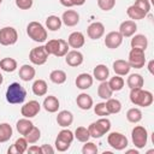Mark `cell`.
Listing matches in <instances>:
<instances>
[{"label":"cell","instance_id":"obj_1","mask_svg":"<svg viewBox=\"0 0 154 154\" xmlns=\"http://www.w3.org/2000/svg\"><path fill=\"white\" fill-rule=\"evenodd\" d=\"M130 101L135 106L148 107L153 103V94L149 90H143L142 88H132L130 90Z\"/></svg>","mask_w":154,"mask_h":154},{"label":"cell","instance_id":"obj_2","mask_svg":"<svg viewBox=\"0 0 154 154\" xmlns=\"http://www.w3.org/2000/svg\"><path fill=\"white\" fill-rule=\"evenodd\" d=\"M25 97H26V90L19 83L13 82L7 87V89H6V100H7V102H10L12 105L23 103Z\"/></svg>","mask_w":154,"mask_h":154},{"label":"cell","instance_id":"obj_3","mask_svg":"<svg viewBox=\"0 0 154 154\" xmlns=\"http://www.w3.org/2000/svg\"><path fill=\"white\" fill-rule=\"evenodd\" d=\"M109 130H111V120L106 117H101L100 119H97L96 122L91 123L88 126L89 135L93 138H101Z\"/></svg>","mask_w":154,"mask_h":154},{"label":"cell","instance_id":"obj_4","mask_svg":"<svg viewBox=\"0 0 154 154\" xmlns=\"http://www.w3.org/2000/svg\"><path fill=\"white\" fill-rule=\"evenodd\" d=\"M45 48L48 53V55H54V57H65L66 53L69 52V43L67 41L63 38H55V40H49L46 42Z\"/></svg>","mask_w":154,"mask_h":154},{"label":"cell","instance_id":"obj_5","mask_svg":"<svg viewBox=\"0 0 154 154\" xmlns=\"http://www.w3.org/2000/svg\"><path fill=\"white\" fill-rule=\"evenodd\" d=\"M28 36L35 42H45L47 40V30L38 22H30L26 26Z\"/></svg>","mask_w":154,"mask_h":154},{"label":"cell","instance_id":"obj_6","mask_svg":"<svg viewBox=\"0 0 154 154\" xmlns=\"http://www.w3.org/2000/svg\"><path fill=\"white\" fill-rule=\"evenodd\" d=\"M131 140L134 146L137 149H142L146 147L147 141H148V131L144 126L142 125H137L132 129L131 131Z\"/></svg>","mask_w":154,"mask_h":154},{"label":"cell","instance_id":"obj_7","mask_svg":"<svg viewBox=\"0 0 154 154\" xmlns=\"http://www.w3.org/2000/svg\"><path fill=\"white\" fill-rule=\"evenodd\" d=\"M18 40V32L13 26H4L0 29V45L12 46Z\"/></svg>","mask_w":154,"mask_h":154},{"label":"cell","instance_id":"obj_8","mask_svg":"<svg viewBox=\"0 0 154 154\" xmlns=\"http://www.w3.org/2000/svg\"><path fill=\"white\" fill-rule=\"evenodd\" d=\"M128 63L134 69H142L144 66V64H146L144 51H142L140 48H131V51L129 52Z\"/></svg>","mask_w":154,"mask_h":154},{"label":"cell","instance_id":"obj_9","mask_svg":"<svg viewBox=\"0 0 154 154\" xmlns=\"http://www.w3.org/2000/svg\"><path fill=\"white\" fill-rule=\"evenodd\" d=\"M107 143L116 150H123L128 147L129 142L125 135L120 134V132H111L107 136Z\"/></svg>","mask_w":154,"mask_h":154},{"label":"cell","instance_id":"obj_10","mask_svg":"<svg viewBox=\"0 0 154 154\" xmlns=\"http://www.w3.org/2000/svg\"><path fill=\"white\" fill-rule=\"evenodd\" d=\"M48 57L49 55H48L45 46L35 47L29 53V60L34 65H43V64H46V61L48 60Z\"/></svg>","mask_w":154,"mask_h":154},{"label":"cell","instance_id":"obj_11","mask_svg":"<svg viewBox=\"0 0 154 154\" xmlns=\"http://www.w3.org/2000/svg\"><path fill=\"white\" fill-rule=\"evenodd\" d=\"M40 109H41L40 102L36 101V100H30L29 102H26V103H24V105L22 106L20 113H22V116H23L24 118H29V119H30V118L36 117V116L38 114Z\"/></svg>","mask_w":154,"mask_h":154},{"label":"cell","instance_id":"obj_12","mask_svg":"<svg viewBox=\"0 0 154 154\" xmlns=\"http://www.w3.org/2000/svg\"><path fill=\"white\" fill-rule=\"evenodd\" d=\"M123 38L119 31H109L105 37V46L109 49H116L123 43Z\"/></svg>","mask_w":154,"mask_h":154},{"label":"cell","instance_id":"obj_13","mask_svg":"<svg viewBox=\"0 0 154 154\" xmlns=\"http://www.w3.org/2000/svg\"><path fill=\"white\" fill-rule=\"evenodd\" d=\"M103 34H105V25L101 22H93L87 29V35L91 40H99L103 36Z\"/></svg>","mask_w":154,"mask_h":154},{"label":"cell","instance_id":"obj_14","mask_svg":"<svg viewBox=\"0 0 154 154\" xmlns=\"http://www.w3.org/2000/svg\"><path fill=\"white\" fill-rule=\"evenodd\" d=\"M84 58H83V54L78 51V49H72V51H69L65 55V61L69 66L71 67H77L79 65H82Z\"/></svg>","mask_w":154,"mask_h":154},{"label":"cell","instance_id":"obj_15","mask_svg":"<svg viewBox=\"0 0 154 154\" xmlns=\"http://www.w3.org/2000/svg\"><path fill=\"white\" fill-rule=\"evenodd\" d=\"M137 30V24L135 23V20H124L120 23L119 25V32L123 37H131L132 35H135Z\"/></svg>","mask_w":154,"mask_h":154},{"label":"cell","instance_id":"obj_16","mask_svg":"<svg viewBox=\"0 0 154 154\" xmlns=\"http://www.w3.org/2000/svg\"><path fill=\"white\" fill-rule=\"evenodd\" d=\"M67 43H69V47H71L73 49H78V48L84 46L85 37H84V35L81 31H73V32H71L69 35Z\"/></svg>","mask_w":154,"mask_h":154},{"label":"cell","instance_id":"obj_17","mask_svg":"<svg viewBox=\"0 0 154 154\" xmlns=\"http://www.w3.org/2000/svg\"><path fill=\"white\" fill-rule=\"evenodd\" d=\"M93 82H94V77L91 75H89V73H85V72L79 73L77 76V78H76V81H75L76 87L78 89H81V90L89 89L93 85Z\"/></svg>","mask_w":154,"mask_h":154},{"label":"cell","instance_id":"obj_18","mask_svg":"<svg viewBox=\"0 0 154 154\" xmlns=\"http://www.w3.org/2000/svg\"><path fill=\"white\" fill-rule=\"evenodd\" d=\"M61 22L66 26H75L79 22V14L75 10H66L61 16Z\"/></svg>","mask_w":154,"mask_h":154},{"label":"cell","instance_id":"obj_19","mask_svg":"<svg viewBox=\"0 0 154 154\" xmlns=\"http://www.w3.org/2000/svg\"><path fill=\"white\" fill-rule=\"evenodd\" d=\"M76 103L77 106L83 109V111H88L93 106H94V101H93V97L87 94V93H81L79 95H77L76 97Z\"/></svg>","mask_w":154,"mask_h":154},{"label":"cell","instance_id":"obj_20","mask_svg":"<svg viewBox=\"0 0 154 154\" xmlns=\"http://www.w3.org/2000/svg\"><path fill=\"white\" fill-rule=\"evenodd\" d=\"M42 106H43V108H45L47 112H49V113H55V112H58V109H59V107H60V103H59V100H58L57 96H54V95H48V96L45 97V100H43V102H42Z\"/></svg>","mask_w":154,"mask_h":154},{"label":"cell","instance_id":"obj_21","mask_svg":"<svg viewBox=\"0 0 154 154\" xmlns=\"http://www.w3.org/2000/svg\"><path fill=\"white\" fill-rule=\"evenodd\" d=\"M112 67H113L114 73L118 75V76H126V75L130 72V69H131V66H130V64L128 63V60H123V59L116 60V61L113 63Z\"/></svg>","mask_w":154,"mask_h":154},{"label":"cell","instance_id":"obj_22","mask_svg":"<svg viewBox=\"0 0 154 154\" xmlns=\"http://www.w3.org/2000/svg\"><path fill=\"white\" fill-rule=\"evenodd\" d=\"M19 78L24 82H29L31 79H34L35 75H36V71H35V67H32L31 65L29 64H24L19 67Z\"/></svg>","mask_w":154,"mask_h":154},{"label":"cell","instance_id":"obj_23","mask_svg":"<svg viewBox=\"0 0 154 154\" xmlns=\"http://www.w3.org/2000/svg\"><path fill=\"white\" fill-rule=\"evenodd\" d=\"M73 122V114L67 111V109H64V111H60L57 116V123L59 126L61 128H67L72 124Z\"/></svg>","mask_w":154,"mask_h":154},{"label":"cell","instance_id":"obj_24","mask_svg":"<svg viewBox=\"0 0 154 154\" xmlns=\"http://www.w3.org/2000/svg\"><path fill=\"white\" fill-rule=\"evenodd\" d=\"M109 76V70L106 65L103 64H99L94 67L93 70V77L96 79V81H100V82H103V81H107Z\"/></svg>","mask_w":154,"mask_h":154},{"label":"cell","instance_id":"obj_25","mask_svg":"<svg viewBox=\"0 0 154 154\" xmlns=\"http://www.w3.org/2000/svg\"><path fill=\"white\" fill-rule=\"evenodd\" d=\"M130 45H131V48H140L142 51H146L148 47V38L142 34L132 35Z\"/></svg>","mask_w":154,"mask_h":154},{"label":"cell","instance_id":"obj_26","mask_svg":"<svg viewBox=\"0 0 154 154\" xmlns=\"http://www.w3.org/2000/svg\"><path fill=\"white\" fill-rule=\"evenodd\" d=\"M32 126H34V124H32V122L29 118H22L16 124L17 131L19 132V135H23V136H25L32 129Z\"/></svg>","mask_w":154,"mask_h":154},{"label":"cell","instance_id":"obj_27","mask_svg":"<svg viewBox=\"0 0 154 154\" xmlns=\"http://www.w3.org/2000/svg\"><path fill=\"white\" fill-rule=\"evenodd\" d=\"M63 25V22H61V18H59L58 16H48L46 18V28L51 31H58Z\"/></svg>","mask_w":154,"mask_h":154},{"label":"cell","instance_id":"obj_28","mask_svg":"<svg viewBox=\"0 0 154 154\" xmlns=\"http://www.w3.org/2000/svg\"><path fill=\"white\" fill-rule=\"evenodd\" d=\"M31 88H32V93L36 96H45L48 90V85H47L46 81H43V79H36L32 83Z\"/></svg>","mask_w":154,"mask_h":154},{"label":"cell","instance_id":"obj_29","mask_svg":"<svg viewBox=\"0 0 154 154\" xmlns=\"http://www.w3.org/2000/svg\"><path fill=\"white\" fill-rule=\"evenodd\" d=\"M126 84L130 89L132 88H142L144 84V79L140 73H131L128 79H126Z\"/></svg>","mask_w":154,"mask_h":154},{"label":"cell","instance_id":"obj_30","mask_svg":"<svg viewBox=\"0 0 154 154\" xmlns=\"http://www.w3.org/2000/svg\"><path fill=\"white\" fill-rule=\"evenodd\" d=\"M126 14L129 16V18H130L131 20H140V19H143V18L147 16L146 12H143L141 8H138V7L135 6V5H131V6L128 7Z\"/></svg>","mask_w":154,"mask_h":154},{"label":"cell","instance_id":"obj_31","mask_svg":"<svg viewBox=\"0 0 154 154\" xmlns=\"http://www.w3.org/2000/svg\"><path fill=\"white\" fill-rule=\"evenodd\" d=\"M13 135L12 126L8 123H1L0 124V143L7 142Z\"/></svg>","mask_w":154,"mask_h":154},{"label":"cell","instance_id":"obj_32","mask_svg":"<svg viewBox=\"0 0 154 154\" xmlns=\"http://www.w3.org/2000/svg\"><path fill=\"white\" fill-rule=\"evenodd\" d=\"M0 70L5 72H13L17 70V61L13 58H4L0 60Z\"/></svg>","mask_w":154,"mask_h":154},{"label":"cell","instance_id":"obj_33","mask_svg":"<svg viewBox=\"0 0 154 154\" xmlns=\"http://www.w3.org/2000/svg\"><path fill=\"white\" fill-rule=\"evenodd\" d=\"M97 95H99V97H101L102 100H107V99L112 97L113 91H112V89L109 88L107 81H103V82L100 83V85L97 87Z\"/></svg>","mask_w":154,"mask_h":154},{"label":"cell","instance_id":"obj_34","mask_svg":"<svg viewBox=\"0 0 154 154\" xmlns=\"http://www.w3.org/2000/svg\"><path fill=\"white\" fill-rule=\"evenodd\" d=\"M106 107H107V111L109 114H117L122 111L120 101L117 99H113V97H109L106 100Z\"/></svg>","mask_w":154,"mask_h":154},{"label":"cell","instance_id":"obj_35","mask_svg":"<svg viewBox=\"0 0 154 154\" xmlns=\"http://www.w3.org/2000/svg\"><path fill=\"white\" fill-rule=\"evenodd\" d=\"M67 76H66V72L63 71V70H53L51 73H49V79L55 83V84H63L65 83Z\"/></svg>","mask_w":154,"mask_h":154},{"label":"cell","instance_id":"obj_36","mask_svg":"<svg viewBox=\"0 0 154 154\" xmlns=\"http://www.w3.org/2000/svg\"><path fill=\"white\" fill-rule=\"evenodd\" d=\"M126 119H128V122H130L132 124H136V123L141 122V119H142V112H141V109L137 108V107H132V108L128 109V112H126Z\"/></svg>","mask_w":154,"mask_h":154},{"label":"cell","instance_id":"obj_37","mask_svg":"<svg viewBox=\"0 0 154 154\" xmlns=\"http://www.w3.org/2000/svg\"><path fill=\"white\" fill-rule=\"evenodd\" d=\"M107 83L112 89V91H119L124 88V79L122 76H118V75H116L114 77H111V79Z\"/></svg>","mask_w":154,"mask_h":154},{"label":"cell","instance_id":"obj_38","mask_svg":"<svg viewBox=\"0 0 154 154\" xmlns=\"http://www.w3.org/2000/svg\"><path fill=\"white\" fill-rule=\"evenodd\" d=\"M73 136H75V138H77V141H79V142H82V143L89 141V138H90L88 128H84V126H78V128L75 130Z\"/></svg>","mask_w":154,"mask_h":154},{"label":"cell","instance_id":"obj_39","mask_svg":"<svg viewBox=\"0 0 154 154\" xmlns=\"http://www.w3.org/2000/svg\"><path fill=\"white\" fill-rule=\"evenodd\" d=\"M25 137V140L28 141V143H30V144H34V143H36L40 138H41V131H40V129L38 128H36L35 125L32 126V129L24 136Z\"/></svg>","mask_w":154,"mask_h":154},{"label":"cell","instance_id":"obj_40","mask_svg":"<svg viewBox=\"0 0 154 154\" xmlns=\"http://www.w3.org/2000/svg\"><path fill=\"white\" fill-rule=\"evenodd\" d=\"M57 137L60 138V140H63V141H65V142H67V143H70V144L72 143V141L75 138L73 132L71 130H69V129H63L61 131H59V134H58Z\"/></svg>","mask_w":154,"mask_h":154},{"label":"cell","instance_id":"obj_41","mask_svg":"<svg viewBox=\"0 0 154 154\" xmlns=\"http://www.w3.org/2000/svg\"><path fill=\"white\" fill-rule=\"evenodd\" d=\"M13 144H14V147L17 148L18 153H19V154H23V153L26 152L29 143H28V141L25 140V137H19V138L16 140V142H14Z\"/></svg>","mask_w":154,"mask_h":154},{"label":"cell","instance_id":"obj_42","mask_svg":"<svg viewBox=\"0 0 154 154\" xmlns=\"http://www.w3.org/2000/svg\"><path fill=\"white\" fill-rule=\"evenodd\" d=\"M94 112L96 116L99 117H106V116H109L108 111H107V107H106V102H99L94 106Z\"/></svg>","mask_w":154,"mask_h":154},{"label":"cell","instance_id":"obj_43","mask_svg":"<svg viewBox=\"0 0 154 154\" xmlns=\"http://www.w3.org/2000/svg\"><path fill=\"white\" fill-rule=\"evenodd\" d=\"M85 144L82 147V153L83 154H96L97 153V146L95 144V143H93V142H89V141H87V142H84Z\"/></svg>","mask_w":154,"mask_h":154},{"label":"cell","instance_id":"obj_44","mask_svg":"<svg viewBox=\"0 0 154 154\" xmlns=\"http://www.w3.org/2000/svg\"><path fill=\"white\" fill-rule=\"evenodd\" d=\"M97 6L102 11H111L116 6V0H97Z\"/></svg>","mask_w":154,"mask_h":154},{"label":"cell","instance_id":"obj_45","mask_svg":"<svg viewBox=\"0 0 154 154\" xmlns=\"http://www.w3.org/2000/svg\"><path fill=\"white\" fill-rule=\"evenodd\" d=\"M134 5L137 6L138 8H141V10H142L143 12H146L147 14H148L149 11H150V2H149V0H136Z\"/></svg>","mask_w":154,"mask_h":154},{"label":"cell","instance_id":"obj_46","mask_svg":"<svg viewBox=\"0 0 154 154\" xmlns=\"http://www.w3.org/2000/svg\"><path fill=\"white\" fill-rule=\"evenodd\" d=\"M54 144H55V149L58 150V152H66L69 148H70V143H67V142H65V141H63V140H60V138H55V142H54Z\"/></svg>","mask_w":154,"mask_h":154},{"label":"cell","instance_id":"obj_47","mask_svg":"<svg viewBox=\"0 0 154 154\" xmlns=\"http://www.w3.org/2000/svg\"><path fill=\"white\" fill-rule=\"evenodd\" d=\"M34 0H16V5L20 10H30Z\"/></svg>","mask_w":154,"mask_h":154},{"label":"cell","instance_id":"obj_48","mask_svg":"<svg viewBox=\"0 0 154 154\" xmlns=\"http://www.w3.org/2000/svg\"><path fill=\"white\" fill-rule=\"evenodd\" d=\"M41 150H42V154H53L54 153V148L51 144H42Z\"/></svg>","mask_w":154,"mask_h":154},{"label":"cell","instance_id":"obj_49","mask_svg":"<svg viewBox=\"0 0 154 154\" xmlns=\"http://www.w3.org/2000/svg\"><path fill=\"white\" fill-rule=\"evenodd\" d=\"M26 152L30 153V154H42L41 147H38V146H31L26 149Z\"/></svg>","mask_w":154,"mask_h":154},{"label":"cell","instance_id":"obj_50","mask_svg":"<svg viewBox=\"0 0 154 154\" xmlns=\"http://www.w3.org/2000/svg\"><path fill=\"white\" fill-rule=\"evenodd\" d=\"M59 1H60V4H61L63 6H65V7H72V6H73L72 0H59Z\"/></svg>","mask_w":154,"mask_h":154},{"label":"cell","instance_id":"obj_51","mask_svg":"<svg viewBox=\"0 0 154 154\" xmlns=\"http://www.w3.org/2000/svg\"><path fill=\"white\" fill-rule=\"evenodd\" d=\"M7 153H8V154H19L18 150H17V148L14 147V144H12V146L7 149Z\"/></svg>","mask_w":154,"mask_h":154},{"label":"cell","instance_id":"obj_52","mask_svg":"<svg viewBox=\"0 0 154 154\" xmlns=\"http://www.w3.org/2000/svg\"><path fill=\"white\" fill-rule=\"evenodd\" d=\"M153 66H154V60H150L148 63V71L150 75H154V70H153Z\"/></svg>","mask_w":154,"mask_h":154},{"label":"cell","instance_id":"obj_53","mask_svg":"<svg viewBox=\"0 0 154 154\" xmlns=\"http://www.w3.org/2000/svg\"><path fill=\"white\" fill-rule=\"evenodd\" d=\"M85 2V0H72L73 6H82Z\"/></svg>","mask_w":154,"mask_h":154},{"label":"cell","instance_id":"obj_54","mask_svg":"<svg viewBox=\"0 0 154 154\" xmlns=\"http://www.w3.org/2000/svg\"><path fill=\"white\" fill-rule=\"evenodd\" d=\"M126 153H128V154H132V153H135V154H138V152H137V150H135V149H129Z\"/></svg>","mask_w":154,"mask_h":154},{"label":"cell","instance_id":"obj_55","mask_svg":"<svg viewBox=\"0 0 154 154\" xmlns=\"http://www.w3.org/2000/svg\"><path fill=\"white\" fill-rule=\"evenodd\" d=\"M2 82H4V77H2V75H1V72H0V85L2 84Z\"/></svg>","mask_w":154,"mask_h":154},{"label":"cell","instance_id":"obj_56","mask_svg":"<svg viewBox=\"0 0 154 154\" xmlns=\"http://www.w3.org/2000/svg\"><path fill=\"white\" fill-rule=\"evenodd\" d=\"M1 2H2V0H0V4H1Z\"/></svg>","mask_w":154,"mask_h":154}]
</instances>
